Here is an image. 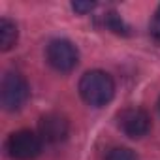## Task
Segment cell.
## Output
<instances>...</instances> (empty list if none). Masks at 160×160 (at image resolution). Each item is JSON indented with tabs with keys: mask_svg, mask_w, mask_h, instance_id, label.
I'll list each match as a JSON object with an SVG mask.
<instances>
[{
	"mask_svg": "<svg viewBox=\"0 0 160 160\" xmlns=\"http://www.w3.org/2000/svg\"><path fill=\"white\" fill-rule=\"evenodd\" d=\"M94 6H96L94 2H73L72 4L73 12H77V13H89L94 10Z\"/></svg>",
	"mask_w": 160,
	"mask_h": 160,
	"instance_id": "8fae6325",
	"label": "cell"
},
{
	"mask_svg": "<svg viewBox=\"0 0 160 160\" xmlns=\"http://www.w3.org/2000/svg\"><path fill=\"white\" fill-rule=\"evenodd\" d=\"M40 130V138L45 143H60L68 138L70 132V122L66 117L58 115V113H47L40 119L38 124Z\"/></svg>",
	"mask_w": 160,
	"mask_h": 160,
	"instance_id": "8992f818",
	"label": "cell"
},
{
	"mask_svg": "<svg viewBox=\"0 0 160 160\" xmlns=\"http://www.w3.org/2000/svg\"><path fill=\"white\" fill-rule=\"evenodd\" d=\"M17 38H19L17 25L12 23L6 17H2V19H0V49H2V51H10L17 43Z\"/></svg>",
	"mask_w": 160,
	"mask_h": 160,
	"instance_id": "52a82bcc",
	"label": "cell"
},
{
	"mask_svg": "<svg viewBox=\"0 0 160 160\" xmlns=\"http://www.w3.org/2000/svg\"><path fill=\"white\" fill-rule=\"evenodd\" d=\"M119 128L128 136V138H143L151 130V117L145 109L141 108H126L119 115Z\"/></svg>",
	"mask_w": 160,
	"mask_h": 160,
	"instance_id": "5b68a950",
	"label": "cell"
},
{
	"mask_svg": "<svg viewBox=\"0 0 160 160\" xmlns=\"http://www.w3.org/2000/svg\"><path fill=\"white\" fill-rule=\"evenodd\" d=\"M158 109H160V100H158Z\"/></svg>",
	"mask_w": 160,
	"mask_h": 160,
	"instance_id": "7c38bea8",
	"label": "cell"
},
{
	"mask_svg": "<svg viewBox=\"0 0 160 160\" xmlns=\"http://www.w3.org/2000/svg\"><path fill=\"white\" fill-rule=\"evenodd\" d=\"M106 160H138V154L128 147H113L106 154Z\"/></svg>",
	"mask_w": 160,
	"mask_h": 160,
	"instance_id": "ba28073f",
	"label": "cell"
},
{
	"mask_svg": "<svg viewBox=\"0 0 160 160\" xmlns=\"http://www.w3.org/2000/svg\"><path fill=\"white\" fill-rule=\"evenodd\" d=\"M79 94L81 98L94 108H102L109 104L115 96V81L108 72L91 70L79 81Z\"/></svg>",
	"mask_w": 160,
	"mask_h": 160,
	"instance_id": "6da1fadb",
	"label": "cell"
},
{
	"mask_svg": "<svg viewBox=\"0 0 160 160\" xmlns=\"http://www.w3.org/2000/svg\"><path fill=\"white\" fill-rule=\"evenodd\" d=\"M104 23H106V27L108 28H111L113 32H117V34H126V27H124V23H122V19L115 13V12H111V13H108L106 17H104Z\"/></svg>",
	"mask_w": 160,
	"mask_h": 160,
	"instance_id": "9c48e42d",
	"label": "cell"
},
{
	"mask_svg": "<svg viewBox=\"0 0 160 160\" xmlns=\"http://www.w3.org/2000/svg\"><path fill=\"white\" fill-rule=\"evenodd\" d=\"M43 141L40 134L32 130H19L13 132L6 141V151L13 160H34L40 156Z\"/></svg>",
	"mask_w": 160,
	"mask_h": 160,
	"instance_id": "3957f363",
	"label": "cell"
},
{
	"mask_svg": "<svg viewBox=\"0 0 160 160\" xmlns=\"http://www.w3.org/2000/svg\"><path fill=\"white\" fill-rule=\"evenodd\" d=\"M45 58H47V62L53 70L66 73V72H72L77 66L79 51L70 40L58 38V40L49 42V45L45 49Z\"/></svg>",
	"mask_w": 160,
	"mask_h": 160,
	"instance_id": "277c9868",
	"label": "cell"
},
{
	"mask_svg": "<svg viewBox=\"0 0 160 160\" xmlns=\"http://www.w3.org/2000/svg\"><path fill=\"white\" fill-rule=\"evenodd\" d=\"M149 30H151L152 40L160 43V6H158V10H156V12H154V15H152V21H151Z\"/></svg>",
	"mask_w": 160,
	"mask_h": 160,
	"instance_id": "30bf717a",
	"label": "cell"
},
{
	"mask_svg": "<svg viewBox=\"0 0 160 160\" xmlns=\"http://www.w3.org/2000/svg\"><path fill=\"white\" fill-rule=\"evenodd\" d=\"M30 96V89L27 79L17 72H8L0 83V102L6 111L21 109Z\"/></svg>",
	"mask_w": 160,
	"mask_h": 160,
	"instance_id": "7a4b0ae2",
	"label": "cell"
}]
</instances>
